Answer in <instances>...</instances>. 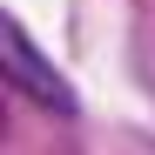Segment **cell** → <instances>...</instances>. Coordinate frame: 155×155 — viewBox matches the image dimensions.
<instances>
[{
	"mask_svg": "<svg viewBox=\"0 0 155 155\" xmlns=\"http://www.w3.org/2000/svg\"><path fill=\"white\" fill-rule=\"evenodd\" d=\"M0 54H7V81L27 94V101H41L47 115H74V94H68V81L54 68H47L41 54H34V41L20 34V20H0Z\"/></svg>",
	"mask_w": 155,
	"mask_h": 155,
	"instance_id": "obj_1",
	"label": "cell"
}]
</instances>
